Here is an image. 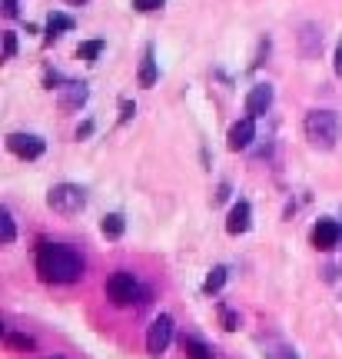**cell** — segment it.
I'll return each instance as SVG.
<instances>
[{"label":"cell","instance_id":"obj_1","mask_svg":"<svg viewBox=\"0 0 342 359\" xmlns=\"http://www.w3.org/2000/svg\"><path fill=\"white\" fill-rule=\"evenodd\" d=\"M37 273L47 283H76L83 276V257L67 243H43L37 250Z\"/></svg>","mask_w":342,"mask_h":359},{"label":"cell","instance_id":"obj_2","mask_svg":"<svg viewBox=\"0 0 342 359\" xmlns=\"http://www.w3.org/2000/svg\"><path fill=\"white\" fill-rule=\"evenodd\" d=\"M339 133H342L339 114H332V110H313V114L306 116V137L319 150H332L336 140H339Z\"/></svg>","mask_w":342,"mask_h":359},{"label":"cell","instance_id":"obj_3","mask_svg":"<svg viewBox=\"0 0 342 359\" xmlns=\"http://www.w3.org/2000/svg\"><path fill=\"white\" fill-rule=\"evenodd\" d=\"M47 206L57 210V213H64V217H74V213H80L87 206V190L76 187V183H57L47 193Z\"/></svg>","mask_w":342,"mask_h":359},{"label":"cell","instance_id":"obj_4","mask_svg":"<svg viewBox=\"0 0 342 359\" xmlns=\"http://www.w3.org/2000/svg\"><path fill=\"white\" fill-rule=\"evenodd\" d=\"M139 293V283L133 273H127V269H120V273H114L110 280H107V296L114 299L116 306H127V303H133Z\"/></svg>","mask_w":342,"mask_h":359},{"label":"cell","instance_id":"obj_5","mask_svg":"<svg viewBox=\"0 0 342 359\" xmlns=\"http://www.w3.org/2000/svg\"><path fill=\"white\" fill-rule=\"evenodd\" d=\"M170 343H173V320L170 316H156L150 333H146V353L150 356H163L170 349Z\"/></svg>","mask_w":342,"mask_h":359},{"label":"cell","instance_id":"obj_6","mask_svg":"<svg viewBox=\"0 0 342 359\" xmlns=\"http://www.w3.org/2000/svg\"><path fill=\"white\" fill-rule=\"evenodd\" d=\"M7 150L13 156H20V160H37V156H43L47 143L40 140L37 133H11L7 137Z\"/></svg>","mask_w":342,"mask_h":359},{"label":"cell","instance_id":"obj_7","mask_svg":"<svg viewBox=\"0 0 342 359\" xmlns=\"http://www.w3.org/2000/svg\"><path fill=\"white\" fill-rule=\"evenodd\" d=\"M339 240H342V223H336V219H319L316 226H313V246H316L319 253L336 250Z\"/></svg>","mask_w":342,"mask_h":359},{"label":"cell","instance_id":"obj_8","mask_svg":"<svg viewBox=\"0 0 342 359\" xmlns=\"http://www.w3.org/2000/svg\"><path fill=\"white\" fill-rule=\"evenodd\" d=\"M253 140H256V116H242V120H236V123L229 127L226 143H229V150H233V154L246 150Z\"/></svg>","mask_w":342,"mask_h":359},{"label":"cell","instance_id":"obj_9","mask_svg":"<svg viewBox=\"0 0 342 359\" xmlns=\"http://www.w3.org/2000/svg\"><path fill=\"white\" fill-rule=\"evenodd\" d=\"M249 226H253V206L246 203V200L233 203V210H229V217H226V233L229 236H240V233H246Z\"/></svg>","mask_w":342,"mask_h":359},{"label":"cell","instance_id":"obj_10","mask_svg":"<svg viewBox=\"0 0 342 359\" xmlns=\"http://www.w3.org/2000/svg\"><path fill=\"white\" fill-rule=\"evenodd\" d=\"M273 107V87L269 83H256L249 90V97H246V114L249 116H263Z\"/></svg>","mask_w":342,"mask_h":359},{"label":"cell","instance_id":"obj_11","mask_svg":"<svg viewBox=\"0 0 342 359\" xmlns=\"http://www.w3.org/2000/svg\"><path fill=\"white\" fill-rule=\"evenodd\" d=\"M87 103V83H67L60 87V107L64 110H80Z\"/></svg>","mask_w":342,"mask_h":359},{"label":"cell","instance_id":"obj_12","mask_svg":"<svg viewBox=\"0 0 342 359\" xmlns=\"http://www.w3.org/2000/svg\"><path fill=\"white\" fill-rule=\"evenodd\" d=\"M67 30H74V17L53 11L50 17H47V43H53V40L60 37V34H67Z\"/></svg>","mask_w":342,"mask_h":359},{"label":"cell","instance_id":"obj_13","mask_svg":"<svg viewBox=\"0 0 342 359\" xmlns=\"http://www.w3.org/2000/svg\"><path fill=\"white\" fill-rule=\"evenodd\" d=\"M153 83H156V57H153V47H146L139 64V87H153Z\"/></svg>","mask_w":342,"mask_h":359},{"label":"cell","instance_id":"obj_14","mask_svg":"<svg viewBox=\"0 0 342 359\" xmlns=\"http://www.w3.org/2000/svg\"><path fill=\"white\" fill-rule=\"evenodd\" d=\"M123 230H127V223H123V217H120V213H110V217H103L100 233L107 236V240H120V236H123Z\"/></svg>","mask_w":342,"mask_h":359},{"label":"cell","instance_id":"obj_15","mask_svg":"<svg viewBox=\"0 0 342 359\" xmlns=\"http://www.w3.org/2000/svg\"><path fill=\"white\" fill-rule=\"evenodd\" d=\"M183 353H186V359H216V353L203 339H183Z\"/></svg>","mask_w":342,"mask_h":359},{"label":"cell","instance_id":"obj_16","mask_svg":"<svg viewBox=\"0 0 342 359\" xmlns=\"http://www.w3.org/2000/svg\"><path fill=\"white\" fill-rule=\"evenodd\" d=\"M223 283H226V266H213L210 276H206V283H203V293H219Z\"/></svg>","mask_w":342,"mask_h":359},{"label":"cell","instance_id":"obj_17","mask_svg":"<svg viewBox=\"0 0 342 359\" xmlns=\"http://www.w3.org/2000/svg\"><path fill=\"white\" fill-rule=\"evenodd\" d=\"M0 230H4V236H0V243L4 246H11L13 240H17V226H13L11 210H0Z\"/></svg>","mask_w":342,"mask_h":359},{"label":"cell","instance_id":"obj_18","mask_svg":"<svg viewBox=\"0 0 342 359\" xmlns=\"http://www.w3.org/2000/svg\"><path fill=\"white\" fill-rule=\"evenodd\" d=\"M100 53H103V40H90V43H80L76 57H80V60H97Z\"/></svg>","mask_w":342,"mask_h":359},{"label":"cell","instance_id":"obj_19","mask_svg":"<svg viewBox=\"0 0 342 359\" xmlns=\"http://www.w3.org/2000/svg\"><path fill=\"white\" fill-rule=\"evenodd\" d=\"M4 343L13 349H24V353L34 349V339H30V336H20V333H4Z\"/></svg>","mask_w":342,"mask_h":359},{"label":"cell","instance_id":"obj_20","mask_svg":"<svg viewBox=\"0 0 342 359\" xmlns=\"http://www.w3.org/2000/svg\"><path fill=\"white\" fill-rule=\"evenodd\" d=\"M13 53H17V37L4 34V60H13Z\"/></svg>","mask_w":342,"mask_h":359},{"label":"cell","instance_id":"obj_21","mask_svg":"<svg viewBox=\"0 0 342 359\" xmlns=\"http://www.w3.org/2000/svg\"><path fill=\"white\" fill-rule=\"evenodd\" d=\"M166 0H133V7H137V11H160V7H163Z\"/></svg>","mask_w":342,"mask_h":359},{"label":"cell","instance_id":"obj_22","mask_svg":"<svg viewBox=\"0 0 342 359\" xmlns=\"http://www.w3.org/2000/svg\"><path fill=\"white\" fill-rule=\"evenodd\" d=\"M137 114V103H130V100H120V123H127L130 116Z\"/></svg>","mask_w":342,"mask_h":359},{"label":"cell","instance_id":"obj_23","mask_svg":"<svg viewBox=\"0 0 342 359\" xmlns=\"http://www.w3.org/2000/svg\"><path fill=\"white\" fill-rule=\"evenodd\" d=\"M269 359H299V356H296V349H289V346H276L269 353Z\"/></svg>","mask_w":342,"mask_h":359},{"label":"cell","instance_id":"obj_24","mask_svg":"<svg viewBox=\"0 0 342 359\" xmlns=\"http://www.w3.org/2000/svg\"><path fill=\"white\" fill-rule=\"evenodd\" d=\"M223 326H226L229 333H233V330H240V320H236V313H229V309H223Z\"/></svg>","mask_w":342,"mask_h":359},{"label":"cell","instance_id":"obj_25","mask_svg":"<svg viewBox=\"0 0 342 359\" xmlns=\"http://www.w3.org/2000/svg\"><path fill=\"white\" fill-rule=\"evenodd\" d=\"M0 4H4V13H7V17H17V0H0Z\"/></svg>","mask_w":342,"mask_h":359},{"label":"cell","instance_id":"obj_26","mask_svg":"<svg viewBox=\"0 0 342 359\" xmlns=\"http://www.w3.org/2000/svg\"><path fill=\"white\" fill-rule=\"evenodd\" d=\"M90 133H93V123H80V127H76V137H80V140L90 137Z\"/></svg>","mask_w":342,"mask_h":359},{"label":"cell","instance_id":"obj_27","mask_svg":"<svg viewBox=\"0 0 342 359\" xmlns=\"http://www.w3.org/2000/svg\"><path fill=\"white\" fill-rule=\"evenodd\" d=\"M336 74L342 77V40H339V47H336Z\"/></svg>","mask_w":342,"mask_h":359},{"label":"cell","instance_id":"obj_28","mask_svg":"<svg viewBox=\"0 0 342 359\" xmlns=\"http://www.w3.org/2000/svg\"><path fill=\"white\" fill-rule=\"evenodd\" d=\"M70 4H87V0H70Z\"/></svg>","mask_w":342,"mask_h":359},{"label":"cell","instance_id":"obj_29","mask_svg":"<svg viewBox=\"0 0 342 359\" xmlns=\"http://www.w3.org/2000/svg\"><path fill=\"white\" fill-rule=\"evenodd\" d=\"M339 243H342V240H339Z\"/></svg>","mask_w":342,"mask_h":359}]
</instances>
